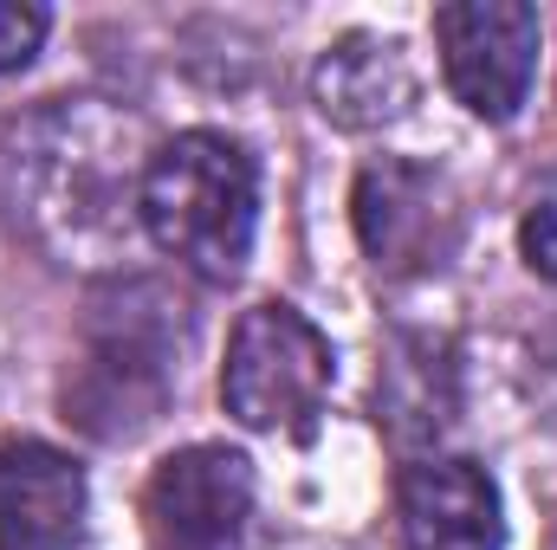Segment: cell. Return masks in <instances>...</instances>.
I'll return each mask as SVG.
<instances>
[{"mask_svg": "<svg viewBox=\"0 0 557 550\" xmlns=\"http://www.w3.org/2000/svg\"><path fill=\"white\" fill-rule=\"evenodd\" d=\"M143 124L104 98H52L7 124L0 201L59 266H111L131 247L143 195Z\"/></svg>", "mask_w": 557, "mask_h": 550, "instance_id": "6da1fadb", "label": "cell"}, {"mask_svg": "<svg viewBox=\"0 0 557 550\" xmlns=\"http://www.w3.org/2000/svg\"><path fill=\"white\" fill-rule=\"evenodd\" d=\"M143 234L208 285H234L260 234V162L227 130H182L156 142L137 195Z\"/></svg>", "mask_w": 557, "mask_h": 550, "instance_id": "7a4b0ae2", "label": "cell"}, {"mask_svg": "<svg viewBox=\"0 0 557 550\" xmlns=\"http://www.w3.org/2000/svg\"><path fill=\"white\" fill-rule=\"evenodd\" d=\"M175 324H182V304H169V291L149 278L91 298L85 350L65 376V421H78L98 440H131L143 427H156L182 383Z\"/></svg>", "mask_w": 557, "mask_h": 550, "instance_id": "3957f363", "label": "cell"}, {"mask_svg": "<svg viewBox=\"0 0 557 550\" xmlns=\"http://www.w3.org/2000/svg\"><path fill=\"white\" fill-rule=\"evenodd\" d=\"M331 383H337L331 337L298 304L267 298V304L240 311V324L227 337V363H221V402L247 434L311 440Z\"/></svg>", "mask_w": 557, "mask_h": 550, "instance_id": "277c9868", "label": "cell"}, {"mask_svg": "<svg viewBox=\"0 0 557 550\" xmlns=\"http://www.w3.org/2000/svg\"><path fill=\"white\" fill-rule=\"evenodd\" d=\"M350 221L363 240V260L376 278H428L441 273L460 240H467V208L460 188L409 155H383L357 175L350 188Z\"/></svg>", "mask_w": 557, "mask_h": 550, "instance_id": "5b68a950", "label": "cell"}, {"mask_svg": "<svg viewBox=\"0 0 557 550\" xmlns=\"http://www.w3.org/2000/svg\"><path fill=\"white\" fill-rule=\"evenodd\" d=\"M253 518H260L253 460L221 440L169 453L143 486L149 550H253Z\"/></svg>", "mask_w": 557, "mask_h": 550, "instance_id": "8992f818", "label": "cell"}, {"mask_svg": "<svg viewBox=\"0 0 557 550\" xmlns=\"http://www.w3.org/2000/svg\"><path fill=\"white\" fill-rule=\"evenodd\" d=\"M539 7L525 0H454L434 7V46L447 91L480 124H512L539 78Z\"/></svg>", "mask_w": 557, "mask_h": 550, "instance_id": "52a82bcc", "label": "cell"}, {"mask_svg": "<svg viewBox=\"0 0 557 550\" xmlns=\"http://www.w3.org/2000/svg\"><path fill=\"white\" fill-rule=\"evenodd\" d=\"M396 525L409 550H506L499 486L467 453H428L403 466Z\"/></svg>", "mask_w": 557, "mask_h": 550, "instance_id": "ba28073f", "label": "cell"}, {"mask_svg": "<svg viewBox=\"0 0 557 550\" xmlns=\"http://www.w3.org/2000/svg\"><path fill=\"white\" fill-rule=\"evenodd\" d=\"M85 466L46 440H0V550H72L85 538Z\"/></svg>", "mask_w": 557, "mask_h": 550, "instance_id": "9c48e42d", "label": "cell"}, {"mask_svg": "<svg viewBox=\"0 0 557 550\" xmlns=\"http://www.w3.org/2000/svg\"><path fill=\"white\" fill-rule=\"evenodd\" d=\"M311 98L337 130H383L416 111L421 72L396 33H344L311 65Z\"/></svg>", "mask_w": 557, "mask_h": 550, "instance_id": "30bf717a", "label": "cell"}, {"mask_svg": "<svg viewBox=\"0 0 557 550\" xmlns=\"http://www.w3.org/2000/svg\"><path fill=\"white\" fill-rule=\"evenodd\" d=\"M454 396H447V363L434 357V343H403L383 376H376V421L389 427L396 447H416V440H434L447 421H454Z\"/></svg>", "mask_w": 557, "mask_h": 550, "instance_id": "8fae6325", "label": "cell"}, {"mask_svg": "<svg viewBox=\"0 0 557 550\" xmlns=\"http://www.w3.org/2000/svg\"><path fill=\"white\" fill-rule=\"evenodd\" d=\"M519 247H525V266H532L539 278H557V168L539 182V195L525 201Z\"/></svg>", "mask_w": 557, "mask_h": 550, "instance_id": "7c38bea8", "label": "cell"}, {"mask_svg": "<svg viewBox=\"0 0 557 550\" xmlns=\"http://www.w3.org/2000/svg\"><path fill=\"white\" fill-rule=\"evenodd\" d=\"M52 33V13L46 7H20V0H0V72H20Z\"/></svg>", "mask_w": 557, "mask_h": 550, "instance_id": "4fadbf2b", "label": "cell"}]
</instances>
